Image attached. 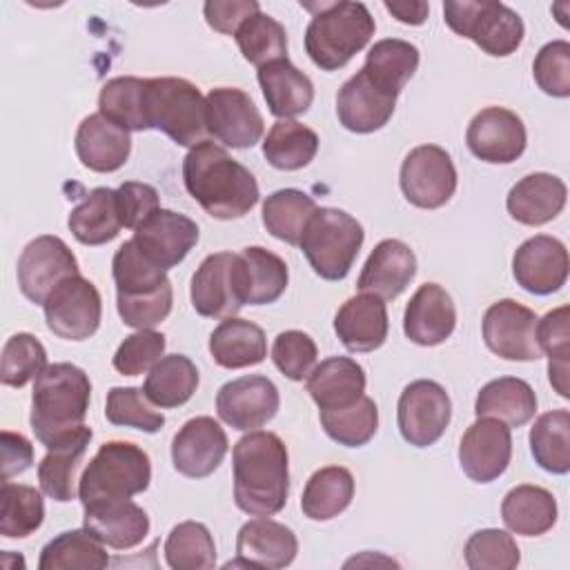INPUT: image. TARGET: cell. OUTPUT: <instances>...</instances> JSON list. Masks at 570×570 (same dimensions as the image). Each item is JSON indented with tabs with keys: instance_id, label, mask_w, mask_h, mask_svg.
Listing matches in <instances>:
<instances>
[{
	"instance_id": "4dcf8cb0",
	"label": "cell",
	"mask_w": 570,
	"mask_h": 570,
	"mask_svg": "<svg viewBox=\"0 0 570 570\" xmlns=\"http://www.w3.org/2000/svg\"><path fill=\"white\" fill-rule=\"evenodd\" d=\"M365 370L350 356L321 361L307 376V392L318 410H336L356 403L365 394Z\"/></svg>"
},
{
	"instance_id": "5bb4252c",
	"label": "cell",
	"mask_w": 570,
	"mask_h": 570,
	"mask_svg": "<svg viewBox=\"0 0 570 570\" xmlns=\"http://www.w3.org/2000/svg\"><path fill=\"white\" fill-rule=\"evenodd\" d=\"M537 314L512 301L492 303L481 321V334L490 352L505 361H537L543 356L537 341Z\"/></svg>"
},
{
	"instance_id": "e7e4bbea",
	"label": "cell",
	"mask_w": 570,
	"mask_h": 570,
	"mask_svg": "<svg viewBox=\"0 0 570 570\" xmlns=\"http://www.w3.org/2000/svg\"><path fill=\"white\" fill-rule=\"evenodd\" d=\"M548 376L552 387L559 392V396L568 399L570 390H568V361H550L548 363Z\"/></svg>"
},
{
	"instance_id": "c3c4849f",
	"label": "cell",
	"mask_w": 570,
	"mask_h": 570,
	"mask_svg": "<svg viewBox=\"0 0 570 570\" xmlns=\"http://www.w3.org/2000/svg\"><path fill=\"white\" fill-rule=\"evenodd\" d=\"M165 561L171 570H209L216 566V546L207 525L183 521L165 539Z\"/></svg>"
},
{
	"instance_id": "52a82bcc",
	"label": "cell",
	"mask_w": 570,
	"mask_h": 570,
	"mask_svg": "<svg viewBox=\"0 0 570 570\" xmlns=\"http://www.w3.org/2000/svg\"><path fill=\"white\" fill-rule=\"evenodd\" d=\"M145 116L149 129L167 134L183 147L207 140V105L200 89L185 78H147Z\"/></svg>"
},
{
	"instance_id": "603a6c76",
	"label": "cell",
	"mask_w": 570,
	"mask_h": 570,
	"mask_svg": "<svg viewBox=\"0 0 570 570\" xmlns=\"http://www.w3.org/2000/svg\"><path fill=\"white\" fill-rule=\"evenodd\" d=\"M396 107V96L376 87L363 71L343 82L336 96L338 122L354 134H372L387 125Z\"/></svg>"
},
{
	"instance_id": "7c38bea8",
	"label": "cell",
	"mask_w": 570,
	"mask_h": 570,
	"mask_svg": "<svg viewBox=\"0 0 570 570\" xmlns=\"http://www.w3.org/2000/svg\"><path fill=\"white\" fill-rule=\"evenodd\" d=\"M452 403L443 385L419 379L405 385L396 405V423L401 436L414 448L434 445L450 425Z\"/></svg>"
},
{
	"instance_id": "f907efd6",
	"label": "cell",
	"mask_w": 570,
	"mask_h": 570,
	"mask_svg": "<svg viewBox=\"0 0 570 570\" xmlns=\"http://www.w3.org/2000/svg\"><path fill=\"white\" fill-rule=\"evenodd\" d=\"M234 38L243 58L256 67L287 58L285 27L263 11L249 16L238 27Z\"/></svg>"
},
{
	"instance_id": "ac0fdd59",
	"label": "cell",
	"mask_w": 570,
	"mask_h": 570,
	"mask_svg": "<svg viewBox=\"0 0 570 570\" xmlns=\"http://www.w3.org/2000/svg\"><path fill=\"white\" fill-rule=\"evenodd\" d=\"M468 149L483 163L508 165L525 151V125L505 107H485L468 125Z\"/></svg>"
},
{
	"instance_id": "ffe728a7",
	"label": "cell",
	"mask_w": 570,
	"mask_h": 570,
	"mask_svg": "<svg viewBox=\"0 0 570 570\" xmlns=\"http://www.w3.org/2000/svg\"><path fill=\"white\" fill-rule=\"evenodd\" d=\"M131 240L154 265L167 272L183 263L198 243V225L185 214L160 207L134 229Z\"/></svg>"
},
{
	"instance_id": "f6af8a7d",
	"label": "cell",
	"mask_w": 570,
	"mask_h": 570,
	"mask_svg": "<svg viewBox=\"0 0 570 570\" xmlns=\"http://www.w3.org/2000/svg\"><path fill=\"white\" fill-rule=\"evenodd\" d=\"M245 274V296L249 305H267L283 296L289 274L285 261L265 247H245L240 252Z\"/></svg>"
},
{
	"instance_id": "bcb514c9",
	"label": "cell",
	"mask_w": 570,
	"mask_h": 570,
	"mask_svg": "<svg viewBox=\"0 0 570 570\" xmlns=\"http://www.w3.org/2000/svg\"><path fill=\"white\" fill-rule=\"evenodd\" d=\"M530 452L539 468L552 474L570 470V412L552 410L541 414L530 430Z\"/></svg>"
},
{
	"instance_id": "db71d44e",
	"label": "cell",
	"mask_w": 570,
	"mask_h": 570,
	"mask_svg": "<svg viewBox=\"0 0 570 570\" xmlns=\"http://www.w3.org/2000/svg\"><path fill=\"white\" fill-rule=\"evenodd\" d=\"M149 403L151 401L145 396L140 387H111L107 392L105 416L111 425L136 428L147 434H154L165 425V416Z\"/></svg>"
},
{
	"instance_id": "e575fe53",
	"label": "cell",
	"mask_w": 570,
	"mask_h": 570,
	"mask_svg": "<svg viewBox=\"0 0 570 570\" xmlns=\"http://www.w3.org/2000/svg\"><path fill=\"white\" fill-rule=\"evenodd\" d=\"M209 354L225 370L258 365L267 356V338L256 323L229 316L212 332Z\"/></svg>"
},
{
	"instance_id": "3957f363",
	"label": "cell",
	"mask_w": 570,
	"mask_h": 570,
	"mask_svg": "<svg viewBox=\"0 0 570 570\" xmlns=\"http://www.w3.org/2000/svg\"><path fill=\"white\" fill-rule=\"evenodd\" d=\"M91 381L73 363L47 365L33 381L29 423L36 439L51 448L85 425Z\"/></svg>"
},
{
	"instance_id": "ee69618b",
	"label": "cell",
	"mask_w": 570,
	"mask_h": 570,
	"mask_svg": "<svg viewBox=\"0 0 570 570\" xmlns=\"http://www.w3.org/2000/svg\"><path fill=\"white\" fill-rule=\"evenodd\" d=\"M145 78L118 76L102 85L98 96V114L125 131L149 129L145 116Z\"/></svg>"
},
{
	"instance_id": "680465c9",
	"label": "cell",
	"mask_w": 570,
	"mask_h": 570,
	"mask_svg": "<svg viewBox=\"0 0 570 570\" xmlns=\"http://www.w3.org/2000/svg\"><path fill=\"white\" fill-rule=\"evenodd\" d=\"M116 205L122 227L136 229L142 225L156 209H160V196L156 187L147 183L127 180L116 189Z\"/></svg>"
},
{
	"instance_id": "f35d334b",
	"label": "cell",
	"mask_w": 570,
	"mask_h": 570,
	"mask_svg": "<svg viewBox=\"0 0 570 570\" xmlns=\"http://www.w3.org/2000/svg\"><path fill=\"white\" fill-rule=\"evenodd\" d=\"M419 67V49L399 38H385L370 47L363 73L383 91L399 96Z\"/></svg>"
},
{
	"instance_id": "be15d7a7",
	"label": "cell",
	"mask_w": 570,
	"mask_h": 570,
	"mask_svg": "<svg viewBox=\"0 0 570 570\" xmlns=\"http://www.w3.org/2000/svg\"><path fill=\"white\" fill-rule=\"evenodd\" d=\"M383 7L403 24H423L430 13L428 2H383Z\"/></svg>"
},
{
	"instance_id": "94428289",
	"label": "cell",
	"mask_w": 570,
	"mask_h": 570,
	"mask_svg": "<svg viewBox=\"0 0 570 570\" xmlns=\"http://www.w3.org/2000/svg\"><path fill=\"white\" fill-rule=\"evenodd\" d=\"M261 7L256 0H207L203 4V13L207 24L218 31L234 36L238 27L254 13H258Z\"/></svg>"
},
{
	"instance_id": "4316f807",
	"label": "cell",
	"mask_w": 570,
	"mask_h": 570,
	"mask_svg": "<svg viewBox=\"0 0 570 570\" xmlns=\"http://www.w3.org/2000/svg\"><path fill=\"white\" fill-rule=\"evenodd\" d=\"M387 307L374 294L347 298L334 316V332L350 352L379 350L387 338Z\"/></svg>"
},
{
	"instance_id": "ab89813d",
	"label": "cell",
	"mask_w": 570,
	"mask_h": 570,
	"mask_svg": "<svg viewBox=\"0 0 570 570\" xmlns=\"http://www.w3.org/2000/svg\"><path fill=\"white\" fill-rule=\"evenodd\" d=\"M198 387V370L185 354L163 356L147 374L142 392L158 407L185 405Z\"/></svg>"
},
{
	"instance_id": "e0dca14e",
	"label": "cell",
	"mask_w": 570,
	"mask_h": 570,
	"mask_svg": "<svg viewBox=\"0 0 570 570\" xmlns=\"http://www.w3.org/2000/svg\"><path fill=\"white\" fill-rule=\"evenodd\" d=\"M278 405V387L263 374L227 381L216 394V412L220 421L240 432L263 428L276 416Z\"/></svg>"
},
{
	"instance_id": "d6986e66",
	"label": "cell",
	"mask_w": 570,
	"mask_h": 570,
	"mask_svg": "<svg viewBox=\"0 0 570 570\" xmlns=\"http://www.w3.org/2000/svg\"><path fill=\"white\" fill-rule=\"evenodd\" d=\"M512 459L510 428L497 419H476L459 443V465L476 483L499 479Z\"/></svg>"
},
{
	"instance_id": "d4e9b609",
	"label": "cell",
	"mask_w": 570,
	"mask_h": 570,
	"mask_svg": "<svg viewBox=\"0 0 570 570\" xmlns=\"http://www.w3.org/2000/svg\"><path fill=\"white\" fill-rule=\"evenodd\" d=\"M416 274V256L403 240L385 238L367 256L356 287L383 301L396 298Z\"/></svg>"
},
{
	"instance_id": "5b68a950",
	"label": "cell",
	"mask_w": 570,
	"mask_h": 570,
	"mask_svg": "<svg viewBox=\"0 0 570 570\" xmlns=\"http://www.w3.org/2000/svg\"><path fill=\"white\" fill-rule=\"evenodd\" d=\"M301 4L314 11L305 29V51L323 71L345 67L374 36L376 24L363 2Z\"/></svg>"
},
{
	"instance_id": "681fc988",
	"label": "cell",
	"mask_w": 570,
	"mask_h": 570,
	"mask_svg": "<svg viewBox=\"0 0 570 570\" xmlns=\"http://www.w3.org/2000/svg\"><path fill=\"white\" fill-rule=\"evenodd\" d=\"M318 416L325 434L345 448L365 445L379 430L376 403L365 394L352 405L336 407V410H321Z\"/></svg>"
},
{
	"instance_id": "2e32d148",
	"label": "cell",
	"mask_w": 570,
	"mask_h": 570,
	"mask_svg": "<svg viewBox=\"0 0 570 570\" xmlns=\"http://www.w3.org/2000/svg\"><path fill=\"white\" fill-rule=\"evenodd\" d=\"M207 131L232 149L254 147L263 136V116L249 94L238 87H216L205 96Z\"/></svg>"
},
{
	"instance_id": "74e56055",
	"label": "cell",
	"mask_w": 570,
	"mask_h": 570,
	"mask_svg": "<svg viewBox=\"0 0 570 570\" xmlns=\"http://www.w3.org/2000/svg\"><path fill=\"white\" fill-rule=\"evenodd\" d=\"M354 499V476L343 465L316 470L301 497V510L312 521H330L338 517Z\"/></svg>"
},
{
	"instance_id": "8d00e7d4",
	"label": "cell",
	"mask_w": 570,
	"mask_h": 570,
	"mask_svg": "<svg viewBox=\"0 0 570 570\" xmlns=\"http://www.w3.org/2000/svg\"><path fill=\"white\" fill-rule=\"evenodd\" d=\"M69 232L82 245H105L122 227L116 205V189L96 187L69 214Z\"/></svg>"
},
{
	"instance_id": "1f68e13d",
	"label": "cell",
	"mask_w": 570,
	"mask_h": 570,
	"mask_svg": "<svg viewBox=\"0 0 570 570\" xmlns=\"http://www.w3.org/2000/svg\"><path fill=\"white\" fill-rule=\"evenodd\" d=\"M91 436H94L91 428L82 425L67 439L47 448V454L38 463V481H40V490L49 499L58 503H67L76 499V472L89 448Z\"/></svg>"
},
{
	"instance_id": "83f0119b",
	"label": "cell",
	"mask_w": 570,
	"mask_h": 570,
	"mask_svg": "<svg viewBox=\"0 0 570 570\" xmlns=\"http://www.w3.org/2000/svg\"><path fill=\"white\" fill-rule=\"evenodd\" d=\"M296 552V534L267 517L243 523L236 534V554L247 568H285L294 561Z\"/></svg>"
},
{
	"instance_id": "484cf974",
	"label": "cell",
	"mask_w": 570,
	"mask_h": 570,
	"mask_svg": "<svg viewBox=\"0 0 570 570\" xmlns=\"http://www.w3.org/2000/svg\"><path fill=\"white\" fill-rule=\"evenodd\" d=\"M82 525L105 546L114 550H129L145 541L149 534V517L147 512L129 501H100L85 505Z\"/></svg>"
},
{
	"instance_id": "9c48e42d",
	"label": "cell",
	"mask_w": 570,
	"mask_h": 570,
	"mask_svg": "<svg viewBox=\"0 0 570 570\" xmlns=\"http://www.w3.org/2000/svg\"><path fill=\"white\" fill-rule=\"evenodd\" d=\"M443 18L456 36L472 40L488 56L497 58L514 53L525 33L521 16L492 0H448Z\"/></svg>"
},
{
	"instance_id": "60d3db41",
	"label": "cell",
	"mask_w": 570,
	"mask_h": 570,
	"mask_svg": "<svg viewBox=\"0 0 570 570\" xmlns=\"http://www.w3.org/2000/svg\"><path fill=\"white\" fill-rule=\"evenodd\" d=\"M87 528L67 530L53 537L40 550V570H102L109 566V557Z\"/></svg>"
},
{
	"instance_id": "f5cc1de1",
	"label": "cell",
	"mask_w": 570,
	"mask_h": 570,
	"mask_svg": "<svg viewBox=\"0 0 570 570\" xmlns=\"http://www.w3.org/2000/svg\"><path fill=\"white\" fill-rule=\"evenodd\" d=\"M463 557L472 570H514L521 561V552L512 534L497 528L474 532L463 548Z\"/></svg>"
},
{
	"instance_id": "816d5d0a",
	"label": "cell",
	"mask_w": 570,
	"mask_h": 570,
	"mask_svg": "<svg viewBox=\"0 0 570 570\" xmlns=\"http://www.w3.org/2000/svg\"><path fill=\"white\" fill-rule=\"evenodd\" d=\"M47 367L45 345L29 332L7 338L0 358V381L9 387H22Z\"/></svg>"
},
{
	"instance_id": "d6a6232c",
	"label": "cell",
	"mask_w": 570,
	"mask_h": 570,
	"mask_svg": "<svg viewBox=\"0 0 570 570\" xmlns=\"http://www.w3.org/2000/svg\"><path fill=\"white\" fill-rule=\"evenodd\" d=\"M258 85L269 111L281 120L301 116L312 107L314 85L287 58L258 67Z\"/></svg>"
},
{
	"instance_id": "44dd1931",
	"label": "cell",
	"mask_w": 570,
	"mask_h": 570,
	"mask_svg": "<svg viewBox=\"0 0 570 570\" xmlns=\"http://www.w3.org/2000/svg\"><path fill=\"white\" fill-rule=\"evenodd\" d=\"M568 249L554 236H532L512 256L514 281L530 294L548 296L568 281Z\"/></svg>"
},
{
	"instance_id": "8992f818",
	"label": "cell",
	"mask_w": 570,
	"mask_h": 570,
	"mask_svg": "<svg viewBox=\"0 0 570 570\" xmlns=\"http://www.w3.org/2000/svg\"><path fill=\"white\" fill-rule=\"evenodd\" d=\"M151 481L149 454L129 441H107L98 448L78 479V499L85 505L131 499Z\"/></svg>"
},
{
	"instance_id": "8fae6325",
	"label": "cell",
	"mask_w": 570,
	"mask_h": 570,
	"mask_svg": "<svg viewBox=\"0 0 570 570\" xmlns=\"http://www.w3.org/2000/svg\"><path fill=\"white\" fill-rule=\"evenodd\" d=\"M47 327L65 341H85L96 334L102 298L96 285L80 274L62 278L42 303Z\"/></svg>"
},
{
	"instance_id": "7a4b0ae2",
	"label": "cell",
	"mask_w": 570,
	"mask_h": 570,
	"mask_svg": "<svg viewBox=\"0 0 570 570\" xmlns=\"http://www.w3.org/2000/svg\"><path fill=\"white\" fill-rule=\"evenodd\" d=\"M234 501L252 517H272L281 512L289 494L287 448L278 434L254 430L236 441Z\"/></svg>"
},
{
	"instance_id": "4fadbf2b",
	"label": "cell",
	"mask_w": 570,
	"mask_h": 570,
	"mask_svg": "<svg viewBox=\"0 0 570 570\" xmlns=\"http://www.w3.org/2000/svg\"><path fill=\"white\" fill-rule=\"evenodd\" d=\"M399 183L407 203L421 209H436L452 198L456 189V169L443 147L419 145L405 156Z\"/></svg>"
},
{
	"instance_id": "f1b7e54d",
	"label": "cell",
	"mask_w": 570,
	"mask_h": 570,
	"mask_svg": "<svg viewBox=\"0 0 570 570\" xmlns=\"http://www.w3.org/2000/svg\"><path fill=\"white\" fill-rule=\"evenodd\" d=\"M566 196L568 189L559 176L534 171L512 185L505 198V209L517 223L537 227L561 214L566 207Z\"/></svg>"
},
{
	"instance_id": "7dc6e473",
	"label": "cell",
	"mask_w": 570,
	"mask_h": 570,
	"mask_svg": "<svg viewBox=\"0 0 570 570\" xmlns=\"http://www.w3.org/2000/svg\"><path fill=\"white\" fill-rule=\"evenodd\" d=\"M42 494L22 483L2 481L0 488V534L4 539H24L42 525Z\"/></svg>"
},
{
	"instance_id": "9f6ffc18",
	"label": "cell",
	"mask_w": 570,
	"mask_h": 570,
	"mask_svg": "<svg viewBox=\"0 0 570 570\" xmlns=\"http://www.w3.org/2000/svg\"><path fill=\"white\" fill-rule=\"evenodd\" d=\"M318 350L309 334L301 330H285L274 338L272 361L289 381H303L314 370Z\"/></svg>"
},
{
	"instance_id": "f546056e",
	"label": "cell",
	"mask_w": 570,
	"mask_h": 570,
	"mask_svg": "<svg viewBox=\"0 0 570 570\" xmlns=\"http://www.w3.org/2000/svg\"><path fill=\"white\" fill-rule=\"evenodd\" d=\"M76 154L78 160L98 174H109L120 169L131 154L129 131L120 129L102 114H89L82 118L76 131Z\"/></svg>"
},
{
	"instance_id": "cb8c5ba5",
	"label": "cell",
	"mask_w": 570,
	"mask_h": 570,
	"mask_svg": "<svg viewBox=\"0 0 570 570\" xmlns=\"http://www.w3.org/2000/svg\"><path fill=\"white\" fill-rule=\"evenodd\" d=\"M456 325V307L452 296L439 283L421 285L410 298L403 314L405 336L423 347H432L450 338Z\"/></svg>"
},
{
	"instance_id": "7402d4cb",
	"label": "cell",
	"mask_w": 570,
	"mask_h": 570,
	"mask_svg": "<svg viewBox=\"0 0 570 570\" xmlns=\"http://www.w3.org/2000/svg\"><path fill=\"white\" fill-rule=\"evenodd\" d=\"M227 434L212 416L189 419L171 439V463L189 479H205L227 454Z\"/></svg>"
},
{
	"instance_id": "6125c7cd",
	"label": "cell",
	"mask_w": 570,
	"mask_h": 570,
	"mask_svg": "<svg viewBox=\"0 0 570 570\" xmlns=\"http://www.w3.org/2000/svg\"><path fill=\"white\" fill-rule=\"evenodd\" d=\"M0 452H2V481H9L11 476L22 474L33 463V445L20 432L2 430Z\"/></svg>"
},
{
	"instance_id": "d590c367",
	"label": "cell",
	"mask_w": 570,
	"mask_h": 570,
	"mask_svg": "<svg viewBox=\"0 0 570 570\" xmlns=\"http://www.w3.org/2000/svg\"><path fill=\"white\" fill-rule=\"evenodd\" d=\"M501 519L510 532L521 537H539L557 523L554 494L539 485H517L501 501Z\"/></svg>"
},
{
	"instance_id": "ba28073f",
	"label": "cell",
	"mask_w": 570,
	"mask_h": 570,
	"mask_svg": "<svg viewBox=\"0 0 570 570\" xmlns=\"http://www.w3.org/2000/svg\"><path fill=\"white\" fill-rule=\"evenodd\" d=\"M363 240L365 232L354 216L336 207H318L298 245L321 278L343 281L350 274Z\"/></svg>"
},
{
	"instance_id": "91938a15",
	"label": "cell",
	"mask_w": 570,
	"mask_h": 570,
	"mask_svg": "<svg viewBox=\"0 0 570 570\" xmlns=\"http://www.w3.org/2000/svg\"><path fill=\"white\" fill-rule=\"evenodd\" d=\"M568 305H561L548 312L537 323V341L541 352L550 356V361H568L570 356V327H568Z\"/></svg>"
},
{
	"instance_id": "30bf717a",
	"label": "cell",
	"mask_w": 570,
	"mask_h": 570,
	"mask_svg": "<svg viewBox=\"0 0 570 570\" xmlns=\"http://www.w3.org/2000/svg\"><path fill=\"white\" fill-rule=\"evenodd\" d=\"M191 305L207 318L236 316L247 303L240 254H209L191 276Z\"/></svg>"
},
{
	"instance_id": "11a10c76",
	"label": "cell",
	"mask_w": 570,
	"mask_h": 570,
	"mask_svg": "<svg viewBox=\"0 0 570 570\" xmlns=\"http://www.w3.org/2000/svg\"><path fill=\"white\" fill-rule=\"evenodd\" d=\"M165 334L154 332V330H138L118 345L111 363L114 370L122 376H138L149 372L165 352Z\"/></svg>"
},
{
	"instance_id": "836d02e7",
	"label": "cell",
	"mask_w": 570,
	"mask_h": 570,
	"mask_svg": "<svg viewBox=\"0 0 570 570\" xmlns=\"http://www.w3.org/2000/svg\"><path fill=\"white\" fill-rule=\"evenodd\" d=\"M537 412V394L523 379L501 376L485 383L474 401L476 419H497L508 428L525 425Z\"/></svg>"
},
{
	"instance_id": "9a60e30c",
	"label": "cell",
	"mask_w": 570,
	"mask_h": 570,
	"mask_svg": "<svg viewBox=\"0 0 570 570\" xmlns=\"http://www.w3.org/2000/svg\"><path fill=\"white\" fill-rule=\"evenodd\" d=\"M18 287L36 305H42L49 292L67 276L80 274L78 261L58 236H38L29 240L18 258Z\"/></svg>"
},
{
	"instance_id": "277c9868",
	"label": "cell",
	"mask_w": 570,
	"mask_h": 570,
	"mask_svg": "<svg viewBox=\"0 0 570 570\" xmlns=\"http://www.w3.org/2000/svg\"><path fill=\"white\" fill-rule=\"evenodd\" d=\"M116 283V307L125 325L136 330H151L163 323L174 303L171 283L158 265H154L129 238L111 261Z\"/></svg>"
},
{
	"instance_id": "7bdbcfd3",
	"label": "cell",
	"mask_w": 570,
	"mask_h": 570,
	"mask_svg": "<svg viewBox=\"0 0 570 570\" xmlns=\"http://www.w3.org/2000/svg\"><path fill=\"white\" fill-rule=\"evenodd\" d=\"M316 209L318 207L309 194L294 187L278 189L263 203V225L274 238L285 240L287 245H298Z\"/></svg>"
},
{
	"instance_id": "6da1fadb",
	"label": "cell",
	"mask_w": 570,
	"mask_h": 570,
	"mask_svg": "<svg viewBox=\"0 0 570 570\" xmlns=\"http://www.w3.org/2000/svg\"><path fill=\"white\" fill-rule=\"evenodd\" d=\"M183 183L187 194L218 220L245 216L261 196L254 174L212 140L187 151Z\"/></svg>"
},
{
	"instance_id": "6f0895ef",
	"label": "cell",
	"mask_w": 570,
	"mask_h": 570,
	"mask_svg": "<svg viewBox=\"0 0 570 570\" xmlns=\"http://www.w3.org/2000/svg\"><path fill=\"white\" fill-rule=\"evenodd\" d=\"M532 76L539 89L554 98L570 96V45L552 40L543 45L532 62Z\"/></svg>"
},
{
	"instance_id": "b9f144b4",
	"label": "cell",
	"mask_w": 570,
	"mask_h": 570,
	"mask_svg": "<svg viewBox=\"0 0 570 570\" xmlns=\"http://www.w3.org/2000/svg\"><path fill=\"white\" fill-rule=\"evenodd\" d=\"M318 151V136L314 129L296 120H276L263 140L265 160L283 171L307 167Z\"/></svg>"
}]
</instances>
